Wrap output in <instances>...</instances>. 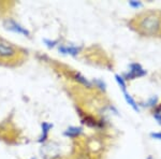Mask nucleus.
<instances>
[{
	"label": "nucleus",
	"mask_w": 161,
	"mask_h": 159,
	"mask_svg": "<svg viewBox=\"0 0 161 159\" xmlns=\"http://www.w3.org/2000/svg\"><path fill=\"white\" fill-rule=\"evenodd\" d=\"M52 127H53L52 124L43 122L42 124V135H41L40 139H39V142H44V141L46 140V138H47V135H48V132H50V130L52 129Z\"/></svg>",
	"instance_id": "5"
},
{
	"label": "nucleus",
	"mask_w": 161,
	"mask_h": 159,
	"mask_svg": "<svg viewBox=\"0 0 161 159\" xmlns=\"http://www.w3.org/2000/svg\"><path fill=\"white\" fill-rule=\"evenodd\" d=\"M129 72L125 74V80H133L136 77H144L146 74V70H144L140 64H131L129 66Z\"/></svg>",
	"instance_id": "3"
},
{
	"label": "nucleus",
	"mask_w": 161,
	"mask_h": 159,
	"mask_svg": "<svg viewBox=\"0 0 161 159\" xmlns=\"http://www.w3.org/2000/svg\"><path fill=\"white\" fill-rule=\"evenodd\" d=\"M44 43L48 46V48H54V46L57 44V41H51V40H47V39H44Z\"/></svg>",
	"instance_id": "12"
},
{
	"label": "nucleus",
	"mask_w": 161,
	"mask_h": 159,
	"mask_svg": "<svg viewBox=\"0 0 161 159\" xmlns=\"http://www.w3.org/2000/svg\"><path fill=\"white\" fill-rule=\"evenodd\" d=\"M59 52L61 54H69V55H76L79 53V48L74 46H59Z\"/></svg>",
	"instance_id": "6"
},
{
	"label": "nucleus",
	"mask_w": 161,
	"mask_h": 159,
	"mask_svg": "<svg viewBox=\"0 0 161 159\" xmlns=\"http://www.w3.org/2000/svg\"><path fill=\"white\" fill-rule=\"evenodd\" d=\"M4 27L7 29L13 31V32H17V33H20V35H24V36H29V31H28L26 28H24L23 26H20L19 24H17L16 22L12 20H8L4 22Z\"/></svg>",
	"instance_id": "4"
},
{
	"label": "nucleus",
	"mask_w": 161,
	"mask_h": 159,
	"mask_svg": "<svg viewBox=\"0 0 161 159\" xmlns=\"http://www.w3.org/2000/svg\"><path fill=\"white\" fill-rule=\"evenodd\" d=\"M124 97H125V99H126L127 103H128L129 105H130L134 111H136V112H139L140 111V108H139V105H137V103L136 102V100H134V99L132 98L128 93L124 92Z\"/></svg>",
	"instance_id": "7"
},
{
	"label": "nucleus",
	"mask_w": 161,
	"mask_h": 159,
	"mask_svg": "<svg viewBox=\"0 0 161 159\" xmlns=\"http://www.w3.org/2000/svg\"><path fill=\"white\" fill-rule=\"evenodd\" d=\"M156 103H157V97H152L148 100V102H147V105L154 106V105H156Z\"/></svg>",
	"instance_id": "14"
},
{
	"label": "nucleus",
	"mask_w": 161,
	"mask_h": 159,
	"mask_svg": "<svg viewBox=\"0 0 161 159\" xmlns=\"http://www.w3.org/2000/svg\"><path fill=\"white\" fill-rule=\"evenodd\" d=\"M93 83H95V84L97 85L101 90H103V92L105 90V84H104V82H103V81H101V80H95V81H93Z\"/></svg>",
	"instance_id": "11"
},
{
	"label": "nucleus",
	"mask_w": 161,
	"mask_h": 159,
	"mask_svg": "<svg viewBox=\"0 0 161 159\" xmlns=\"http://www.w3.org/2000/svg\"><path fill=\"white\" fill-rule=\"evenodd\" d=\"M160 19L155 14H148L143 17L140 23V28L147 35H155L160 29Z\"/></svg>",
	"instance_id": "1"
},
{
	"label": "nucleus",
	"mask_w": 161,
	"mask_h": 159,
	"mask_svg": "<svg viewBox=\"0 0 161 159\" xmlns=\"http://www.w3.org/2000/svg\"><path fill=\"white\" fill-rule=\"evenodd\" d=\"M154 117H155L156 119H157L158 122H159V124L161 125V114L160 113H155L154 114Z\"/></svg>",
	"instance_id": "16"
},
{
	"label": "nucleus",
	"mask_w": 161,
	"mask_h": 159,
	"mask_svg": "<svg viewBox=\"0 0 161 159\" xmlns=\"http://www.w3.org/2000/svg\"><path fill=\"white\" fill-rule=\"evenodd\" d=\"M80 133H82V128H80V127H69V128L64 131V135L71 137V138L77 137V135H80Z\"/></svg>",
	"instance_id": "8"
},
{
	"label": "nucleus",
	"mask_w": 161,
	"mask_h": 159,
	"mask_svg": "<svg viewBox=\"0 0 161 159\" xmlns=\"http://www.w3.org/2000/svg\"><path fill=\"white\" fill-rule=\"evenodd\" d=\"M75 80L76 81H79L80 83H82L83 85H85L86 87H88V88H90L92 87V83L90 82H88V81L85 79L83 75H80V73H77V74H75Z\"/></svg>",
	"instance_id": "9"
},
{
	"label": "nucleus",
	"mask_w": 161,
	"mask_h": 159,
	"mask_svg": "<svg viewBox=\"0 0 161 159\" xmlns=\"http://www.w3.org/2000/svg\"><path fill=\"white\" fill-rule=\"evenodd\" d=\"M129 6L132 7V8H136V9H137V8L142 7V3L140 1H134V0H132V1H129Z\"/></svg>",
	"instance_id": "13"
},
{
	"label": "nucleus",
	"mask_w": 161,
	"mask_h": 159,
	"mask_svg": "<svg viewBox=\"0 0 161 159\" xmlns=\"http://www.w3.org/2000/svg\"><path fill=\"white\" fill-rule=\"evenodd\" d=\"M150 137H152L153 139L161 141V132H152V133H150Z\"/></svg>",
	"instance_id": "15"
},
{
	"label": "nucleus",
	"mask_w": 161,
	"mask_h": 159,
	"mask_svg": "<svg viewBox=\"0 0 161 159\" xmlns=\"http://www.w3.org/2000/svg\"><path fill=\"white\" fill-rule=\"evenodd\" d=\"M16 49L12 44L0 40V58L11 59L16 55Z\"/></svg>",
	"instance_id": "2"
},
{
	"label": "nucleus",
	"mask_w": 161,
	"mask_h": 159,
	"mask_svg": "<svg viewBox=\"0 0 161 159\" xmlns=\"http://www.w3.org/2000/svg\"><path fill=\"white\" fill-rule=\"evenodd\" d=\"M115 80H116V82L118 83V85L120 86V88L123 89V93L124 92H126V87H127V85H126V82H125V79L123 77H120L119 74H116L115 75Z\"/></svg>",
	"instance_id": "10"
},
{
	"label": "nucleus",
	"mask_w": 161,
	"mask_h": 159,
	"mask_svg": "<svg viewBox=\"0 0 161 159\" xmlns=\"http://www.w3.org/2000/svg\"><path fill=\"white\" fill-rule=\"evenodd\" d=\"M32 159H35V158H32Z\"/></svg>",
	"instance_id": "17"
}]
</instances>
